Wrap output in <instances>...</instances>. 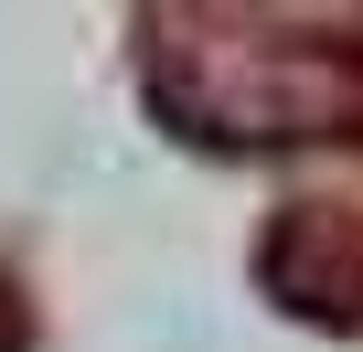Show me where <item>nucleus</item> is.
Returning a JSON list of instances; mask_svg holds the SVG:
<instances>
[{
  "label": "nucleus",
  "mask_w": 363,
  "mask_h": 352,
  "mask_svg": "<svg viewBox=\"0 0 363 352\" xmlns=\"http://www.w3.org/2000/svg\"><path fill=\"white\" fill-rule=\"evenodd\" d=\"M150 96L193 128V139H331L363 118V64L331 43H160L150 54Z\"/></svg>",
  "instance_id": "nucleus-1"
}]
</instances>
